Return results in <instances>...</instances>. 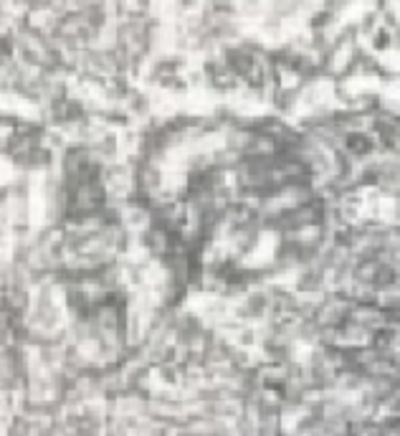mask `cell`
I'll return each mask as SVG.
<instances>
[]
</instances>
